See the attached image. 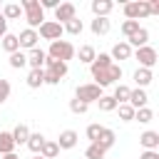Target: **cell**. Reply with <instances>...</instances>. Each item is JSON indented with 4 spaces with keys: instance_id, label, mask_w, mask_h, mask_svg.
<instances>
[{
    "instance_id": "ac0fdd59",
    "label": "cell",
    "mask_w": 159,
    "mask_h": 159,
    "mask_svg": "<svg viewBox=\"0 0 159 159\" xmlns=\"http://www.w3.org/2000/svg\"><path fill=\"white\" fill-rule=\"evenodd\" d=\"M42 70H47V72H52L55 77H60V80H62V77L67 75V70H70V67H67V62H57V60H50V57H47Z\"/></svg>"
},
{
    "instance_id": "3957f363",
    "label": "cell",
    "mask_w": 159,
    "mask_h": 159,
    "mask_svg": "<svg viewBox=\"0 0 159 159\" xmlns=\"http://www.w3.org/2000/svg\"><path fill=\"white\" fill-rule=\"evenodd\" d=\"M45 55L50 60H57V62H70L75 57V45L70 40H55V42H50V50Z\"/></svg>"
},
{
    "instance_id": "d6986e66",
    "label": "cell",
    "mask_w": 159,
    "mask_h": 159,
    "mask_svg": "<svg viewBox=\"0 0 159 159\" xmlns=\"http://www.w3.org/2000/svg\"><path fill=\"white\" fill-rule=\"evenodd\" d=\"M89 30H92V35H107L112 30V22H109V17H94L89 22Z\"/></svg>"
},
{
    "instance_id": "d590c367",
    "label": "cell",
    "mask_w": 159,
    "mask_h": 159,
    "mask_svg": "<svg viewBox=\"0 0 159 159\" xmlns=\"http://www.w3.org/2000/svg\"><path fill=\"white\" fill-rule=\"evenodd\" d=\"M117 112H119V119L122 122H134V109L129 104H117Z\"/></svg>"
},
{
    "instance_id": "ab89813d",
    "label": "cell",
    "mask_w": 159,
    "mask_h": 159,
    "mask_svg": "<svg viewBox=\"0 0 159 159\" xmlns=\"http://www.w3.org/2000/svg\"><path fill=\"white\" fill-rule=\"evenodd\" d=\"M10 89H12V87H10V82H7V80H2V77H0V104H2V102H7V99H10Z\"/></svg>"
},
{
    "instance_id": "2e32d148",
    "label": "cell",
    "mask_w": 159,
    "mask_h": 159,
    "mask_svg": "<svg viewBox=\"0 0 159 159\" xmlns=\"http://www.w3.org/2000/svg\"><path fill=\"white\" fill-rule=\"evenodd\" d=\"M124 42H127L129 47H134V50H137V47H144V45H149V30H147V27H139V30H137L132 37H127Z\"/></svg>"
},
{
    "instance_id": "cb8c5ba5",
    "label": "cell",
    "mask_w": 159,
    "mask_h": 159,
    "mask_svg": "<svg viewBox=\"0 0 159 159\" xmlns=\"http://www.w3.org/2000/svg\"><path fill=\"white\" fill-rule=\"evenodd\" d=\"M75 55L80 57V62H84V65H92V62H94V57H97V50H94L92 45H82L80 50H75Z\"/></svg>"
},
{
    "instance_id": "b9f144b4",
    "label": "cell",
    "mask_w": 159,
    "mask_h": 159,
    "mask_svg": "<svg viewBox=\"0 0 159 159\" xmlns=\"http://www.w3.org/2000/svg\"><path fill=\"white\" fill-rule=\"evenodd\" d=\"M57 5H60V0H40V7H42V10H47V7L55 10Z\"/></svg>"
},
{
    "instance_id": "4316f807",
    "label": "cell",
    "mask_w": 159,
    "mask_h": 159,
    "mask_svg": "<svg viewBox=\"0 0 159 159\" xmlns=\"http://www.w3.org/2000/svg\"><path fill=\"white\" fill-rule=\"evenodd\" d=\"M2 50L7 52V55H12V52H17L20 50V42H17V35H12V32H7L5 37H2Z\"/></svg>"
},
{
    "instance_id": "f1b7e54d",
    "label": "cell",
    "mask_w": 159,
    "mask_h": 159,
    "mask_svg": "<svg viewBox=\"0 0 159 159\" xmlns=\"http://www.w3.org/2000/svg\"><path fill=\"white\" fill-rule=\"evenodd\" d=\"M62 30H65L67 35H82V30H84V22H82L80 17H72L70 22H65V25H62Z\"/></svg>"
},
{
    "instance_id": "e575fe53",
    "label": "cell",
    "mask_w": 159,
    "mask_h": 159,
    "mask_svg": "<svg viewBox=\"0 0 159 159\" xmlns=\"http://www.w3.org/2000/svg\"><path fill=\"white\" fill-rule=\"evenodd\" d=\"M104 154H107V149H102L99 144H89L84 149V159H104Z\"/></svg>"
},
{
    "instance_id": "f546056e",
    "label": "cell",
    "mask_w": 159,
    "mask_h": 159,
    "mask_svg": "<svg viewBox=\"0 0 159 159\" xmlns=\"http://www.w3.org/2000/svg\"><path fill=\"white\" fill-rule=\"evenodd\" d=\"M7 62H10V67H12V70H22V67L27 65V52L17 50V52H12V55H10V60H7Z\"/></svg>"
},
{
    "instance_id": "7a4b0ae2",
    "label": "cell",
    "mask_w": 159,
    "mask_h": 159,
    "mask_svg": "<svg viewBox=\"0 0 159 159\" xmlns=\"http://www.w3.org/2000/svg\"><path fill=\"white\" fill-rule=\"evenodd\" d=\"M20 7H22V15H25L30 30H37L45 22V10L40 7V0H22Z\"/></svg>"
},
{
    "instance_id": "44dd1931",
    "label": "cell",
    "mask_w": 159,
    "mask_h": 159,
    "mask_svg": "<svg viewBox=\"0 0 159 159\" xmlns=\"http://www.w3.org/2000/svg\"><path fill=\"white\" fill-rule=\"evenodd\" d=\"M25 82H27L30 89H40V87L45 84V70H30Z\"/></svg>"
},
{
    "instance_id": "277c9868",
    "label": "cell",
    "mask_w": 159,
    "mask_h": 159,
    "mask_svg": "<svg viewBox=\"0 0 159 159\" xmlns=\"http://www.w3.org/2000/svg\"><path fill=\"white\" fill-rule=\"evenodd\" d=\"M149 2L147 0H132V2H124V17L127 20H134L139 22L142 17H149Z\"/></svg>"
},
{
    "instance_id": "4dcf8cb0",
    "label": "cell",
    "mask_w": 159,
    "mask_h": 159,
    "mask_svg": "<svg viewBox=\"0 0 159 159\" xmlns=\"http://www.w3.org/2000/svg\"><path fill=\"white\" fill-rule=\"evenodd\" d=\"M42 144H45V137H42L40 132H35V134H30V139H27V144H25V147H27L32 154H40Z\"/></svg>"
},
{
    "instance_id": "ba28073f",
    "label": "cell",
    "mask_w": 159,
    "mask_h": 159,
    "mask_svg": "<svg viewBox=\"0 0 159 159\" xmlns=\"http://www.w3.org/2000/svg\"><path fill=\"white\" fill-rule=\"evenodd\" d=\"M72 17H77V7H75L72 2H60V5L55 7V22L65 25V22H70Z\"/></svg>"
},
{
    "instance_id": "836d02e7",
    "label": "cell",
    "mask_w": 159,
    "mask_h": 159,
    "mask_svg": "<svg viewBox=\"0 0 159 159\" xmlns=\"http://www.w3.org/2000/svg\"><path fill=\"white\" fill-rule=\"evenodd\" d=\"M134 119H137L139 124H149V122L154 119V112H152L149 107H142V109H134Z\"/></svg>"
},
{
    "instance_id": "7c38bea8",
    "label": "cell",
    "mask_w": 159,
    "mask_h": 159,
    "mask_svg": "<svg viewBox=\"0 0 159 159\" xmlns=\"http://www.w3.org/2000/svg\"><path fill=\"white\" fill-rule=\"evenodd\" d=\"M132 80H134V84H137L139 89H147V87L152 84V80H154V72H152V70H144V67H137L134 75H132Z\"/></svg>"
},
{
    "instance_id": "30bf717a",
    "label": "cell",
    "mask_w": 159,
    "mask_h": 159,
    "mask_svg": "<svg viewBox=\"0 0 159 159\" xmlns=\"http://www.w3.org/2000/svg\"><path fill=\"white\" fill-rule=\"evenodd\" d=\"M147 102H149V94H147V89H139V87H134V89L129 92V99H127V104H129L132 109H142V107H147Z\"/></svg>"
},
{
    "instance_id": "bcb514c9",
    "label": "cell",
    "mask_w": 159,
    "mask_h": 159,
    "mask_svg": "<svg viewBox=\"0 0 159 159\" xmlns=\"http://www.w3.org/2000/svg\"><path fill=\"white\" fill-rule=\"evenodd\" d=\"M32 159H42V157H40V154H32Z\"/></svg>"
},
{
    "instance_id": "5bb4252c",
    "label": "cell",
    "mask_w": 159,
    "mask_h": 159,
    "mask_svg": "<svg viewBox=\"0 0 159 159\" xmlns=\"http://www.w3.org/2000/svg\"><path fill=\"white\" fill-rule=\"evenodd\" d=\"M45 60H47V55H45V50H40V47H32V50L27 52V65H30V70H42V67H45Z\"/></svg>"
},
{
    "instance_id": "d6a6232c",
    "label": "cell",
    "mask_w": 159,
    "mask_h": 159,
    "mask_svg": "<svg viewBox=\"0 0 159 159\" xmlns=\"http://www.w3.org/2000/svg\"><path fill=\"white\" fill-rule=\"evenodd\" d=\"M97 104H99L102 112H114V109H117V102H114L112 94H102V97L97 99Z\"/></svg>"
},
{
    "instance_id": "6da1fadb",
    "label": "cell",
    "mask_w": 159,
    "mask_h": 159,
    "mask_svg": "<svg viewBox=\"0 0 159 159\" xmlns=\"http://www.w3.org/2000/svg\"><path fill=\"white\" fill-rule=\"evenodd\" d=\"M89 75H92L94 84L104 89V87H109V84H119V80H122V65L112 62V65L104 67V70H89Z\"/></svg>"
},
{
    "instance_id": "8fae6325",
    "label": "cell",
    "mask_w": 159,
    "mask_h": 159,
    "mask_svg": "<svg viewBox=\"0 0 159 159\" xmlns=\"http://www.w3.org/2000/svg\"><path fill=\"white\" fill-rule=\"evenodd\" d=\"M112 7H114L112 0H92V2H89V10H92L94 17H109Z\"/></svg>"
},
{
    "instance_id": "e0dca14e",
    "label": "cell",
    "mask_w": 159,
    "mask_h": 159,
    "mask_svg": "<svg viewBox=\"0 0 159 159\" xmlns=\"http://www.w3.org/2000/svg\"><path fill=\"white\" fill-rule=\"evenodd\" d=\"M114 142H117V134H114V129H109V127H102V132H99V137H97V142H94V144H99L102 149H112V147H114Z\"/></svg>"
},
{
    "instance_id": "603a6c76",
    "label": "cell",
    "mask_w": 159,
    "mask_h": 159,
    "mask_svg": "<svg viewBox=\"0 0 159 159\" xmlns=\"http://www.w3.org/2000/svg\"><path fill=\"white\" fill-rule=\"evenodd\" d=\"M0 12H2L5 20H20V17H22V7H20L17 2H5Z\"/></svg>"
},
{
    "instance_id": "52a82bcc",
    "label": "cell",
    "mask_w": 159,
    "mask_h": 159,
    "mask_svg": "<svg viewBox=\"0 0 159 159\" xmlns=\"http://www.w3.org/2000/svg\"><path fill=\"white\" fill-rule=\"evenodd\" d=\"M62 35H65V30H62V25H60V22H55V20H45V22L37 27V37L50 40V42L62 40Z\"/></svg>"
},
{
    "instance_id": "f6af8a7d",
    "label": "cell",
    "mask_w": 159,
    "mask_h": 159,
    "mask_svg": "<svg viewBox=\"0 0 159 159\" xmlns=\"http://www.w3.org/2000/svg\"><path fill=\"white\" fill-rule=\"evenodd\" d=\"M2 159H20V157H17L15 152H12V154H2Z\"/></svg>"
},
{
    "instance_id": "83f0119b",
    "label": "cell",
    "mask_w": 159,
    "mask_h": 159,
    "mask_svg": "<svg viewBox=\"0 0 159 159\" xmlns=\"http://www.w3.org/2000/svg\"><path fill=\"white\" fill-rule=\"evenodd\" d=\"M15 152V142L10 132H0V154H12Z\"/></svg>"
},
{
    "instance_id": "8992f818",
    "label": "cell",
    "mask_w": 159,
    "mask_h": 159,
    "mask_svg": "<svg viewBox=\"0 0 159 159\" xmlns=\"http://www.w3.org/2000/svg\"><path fill=\"white\" fill-rule=\"evenodd\" d=\"M132 57L139 62V67H144V70H152L154 65H157V50L152 47V45H144V47H137V50H132Z\"/></svg>"
},
{
    "instance_id": "ee69618b",
    "label": "cell",
    "mask_w": 159,
    "mask_h": 159,
    "mask_svg": "<svg viewBox=\"0 0 159 159\" xmlns=\"http://www.w3.org/2000/svg\"><path fill=\"white\" fill-rule=\"evenodd\" d=\"M5 35H7V20H5V17H2V12H0V40H2Z\"/></svg>"
},
{
    "instance_id": "9c48e42d",
    "label": "cell",
    "mask_w": 159,
    "mask_h": 159,
    "mask_svg": "<svg viewBox=\"0 0 159 159\" xmlns=\"http://www.w3.org/2000/svg\"><path fill=\"white\" fill-rule=\"evenodd\" d=\"M37 30H30V27H25L20 35H17V42H20V50H32V47H37Z\"/></svg>"
},
{
    "instance_id": "7dc6e473",
    "label": "cell",
    "mask_w": 159,
    "mask_h": 159,
    "mask_svg": "<svg viewBox=\"0 0 159 159\" xmlns=\"http://www.w3.org/2000/svg\"><path fill=\"white\" fill-rule=\"evenodd\" d=\"M0 10H2V2H0Z\"/></svg>"
},
{
    "instance_id": "484cf974",
    "label": "cell",
    "mask_w": 159,
    "mask_h": 159,
    "mask_svg": "<svg viewBox=\"0 0 159 159\" xmlns=\"http://www.w3.org/2000/svg\"><path fill=\"white\" fill-rule=\"evenodd\" d=\"M60 154V147H57V142H52V139H45V144H42V149H40V157L42 159H55Z\"/></svg>"
},
{
    "instance_id": "5b68a950",
    "label": "cell",
    "mask_w": 159,
    "mask_h": 159,
    "mask_svg": "<svg viewBox=\"0 0 159 159\" xmlns=\"http://www.w3.org/2000/svg\"><path fill=\"white\" fill-rule=\"evenodd\" d=\"M102 94H104V92H102V87H97L94 82L80 84V87L75 89V99H80V102H84V104H92V102H97Z\"/></svg>"
},
{
    "instance_id": "f35d334b",
    "label": "cell",
    "mask_w": 159,
    "mask_h": 159,
    "mask_svg": "<svg viewBox=\"0 0 159 159\" xmlns=\"http://www.w3.org/2000/svg\"><path fill=\"white\" fill-rule=\"evenodd\" d=\"M89 109V104H84V102H80V99H70V112L72 114H84Z\"/></svg>"
},
{
    "instance_id": "9a60e30c",
    "label": "cell",
    "mask_w": 159,
    "mask_h": 159,
    "mask_svg": "<svg viewBox=\"0 0 159 159\" xmlns=\"http://www.w3.org/2000/svg\"><path fill=\"white\" fill-rule=\"evenodd\" d=\"M77 132L75 129H65V132H60V137H57V147L60 149H75L77 147Z\"/></svg>"
},
{
    "instance_id": "7bdbcfd3",
    "label": "cell",
    "mask_w": 159,
    "mask_h": 159,
    "mask_svg": "<svg viewBox=\"0 0 159 159\" xmlns=\"http://www.w3.org/2000/svg\"><path fill=\"white\" fill-rule=\"evenodd\" d=\"M139 159H159V152H152V149H144L139 154Z\"/></svg>"
},
{
    "instance_id": "1f68e13d",
    "label": "cell",
    "mask_w": 159,
    "mask_h": 159,
    "mask_svg": "<svg viewBox=\"0 0 159 159\" xmlns=\"http://www.w3.org/2000/svg\"><path fill=\"white\" fill-rule=\"evenodd\" d=\"M112 65V57H109V52H99L97 57H94V62L89 65V70H104V67H109Z\"/></svg>"
},
{
    "instance_id": "60d3db41",
    "label": "cell",
    "mask_w": 159,
    "mask_h": 159,
    "mask_svg": "<svg viewBox=\"0 0 159 159\" xmlns=\"http://www.w3.org/2000/svg\"><path fill=\"white\" fill-rule=\"evenodd\" d=\"M45 84H52V87H55V84H60V77H55L52 72L45 70Z\"/></svg>"
},
{
    "instance_id": "d4e9b609",
    "label": "cell",
    "mask_w": 159,
    "mask_h": 159,
    "mask_svg": "<svg viewBox=\"0 0 159 159\" xmlns=\"http://www.w3.org/2000/svg\"><path fill=\"white\" fill-rule=\"evenodd\" d=\"M129 92H132V87H127V84H114V92H112V97H114V102L117 104H127V99H129Z\"/></svg>"
},
{
    "instance_id": "8d00e7d4",
    "label": "cell",
    "mask_w": 159,
    "mask_h": 159,
    "mask_svg": "<svg viewBox=\"0 0 159 159\" xmlns=\"http://www.w3.org/2000/svg\"><path fill=\"white\" fill-rule=\"evenodd\" d=\"M139 27H142L139 22H134V20H124V22H122V35H124V37H132Z\"/></svg>"
},
{
    "instance_id": "7402d4cb",
    "label": "cell",
    "mask_w": 159,
    "mask_h": 159,
    "mask_svg": "<svg viewBox=\"0 0 159 159\" xmlns=\"http://www.w3.org/2000/svg\"><path fill=\"white\" fill-rule=\"evenodd\" d=\"M10 134H12V142H15V147H17V144H27V139H30V134H32V132H30V127H27V124H17Z\"/></svg>"
},
{
    "instance_id": "4fadbf2b",
    "label": "cell",
    "mask_w": 159,
    "mask_h": 159,
    "mask_svg": "<svg viewBox=\"0 0 159 159\" xmlns=\"http://www.w3.org/2000/svg\"><path fill=\"white\" fill-rule=\"evenodd\" d=\"M139 144H142L144 149L159 152V132H154V129H147V132H142V134H139Z\"/></svg>"
},
{
    "instance_id": "ffe728a7",
    "label": "cell",
    "mask_w": 159,
    "mask_h": 159,
    "mask_svg": "<svg viewBox=\"0 0 159 159\" xmlns=\"http://www.w3.org/2000/svg\"><path fill=\"white\" fill-rule=\"evenodd\" d=\"M109 57H112V62H114V60H129V57H132V47L122 40V42H117V45L112 47Z\"/></svg>"
},
{
    "instance_id": "74e56055",
    "label": "cell",
    "mask_w": 159,
    "mask_h": 159,
    "mask_svg": "<svg viewBox=\"0 0 159 159\" xmlns=\"http://www.w3.org/2000/svg\"><path fill=\"white\" fill-rule=\"evenodd\" d=\"M99 132H102V124H87V129H84V134H87V139H89V144H94V142H97V137H99Z\"/></svg>"
}]
</instances>
